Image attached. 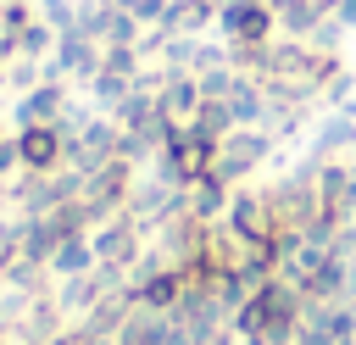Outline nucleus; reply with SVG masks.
<instances>
[{
    "instance_id": "1",
    "label": "nucleus",
    "mask_w": 356,
    "mask_h": 345,
    "mask_svg": "<svg viewBox=\"0 0 356 345\" xmlns=\"http://www.w3.org/2000/svg\"><path fill=\"white\" fill-rule=\"evenodd\" d=\"M228 323H234L239 339H295L300 323H306V295L289 278H267L234 306Z\"/></svg>"
},
{
    "instance_id": "2",
    "label": "nucleus",
    "mask_w": 356,
    "mask_h": 345,
    "mask_svg": "<svg viewBox=\"0 0 356 345\" xmlns=\"http://www.w3.org/2000/svg\"><path fill=\"white\" fill-rule=\"evenodd\" d=\"M217 145L222 139H211V134H200L195 122L189 128H167V139H161V156H156V167H161V178L167 184H195V178H206L211 167H217Z\"/></svg>"
},
{
    "instance_id": "3",
    "label": "nucleus",
    "mask_w": 356,
    "mask_h": 345,
    "mask_svg": "<svg viewBox=\"0 0 356 345\" xmlns=\"http://www.w3.org/2000/svg\"><path fill=\"white\" fill-rule=\"evenodd\" d=\"M273 150H278V139L267 134V128H234L222 145H217V178L228 184V189H245L267 161H273Z\"/></svg>"
},
{
    "instance_id": "4",
    "label": "nucleus",
    "mask_w": 356,
    "mask_h": 345,
    "mask_svg": "<svg viewBox=\"0 0 356 345\" xmlns=\"http://www.w3.org/2000/svg\"><path fill=\"white\" fill-rule=\"evenodd\" d=\"M145 228L128 217V211H117V217H106L100 228H89V245H95V262L100 267H117V273H134L139 262H145Z\"/></svg>"
},
{
    "instance_id": "5",
    "label": "nucleus",
    "mask_w": 356,
    "mask_h": 345,
    "mask_svg": "<svg viewBox=\"0 0 356 345\" xmlns=\"http://www.w3.org/2000/svg\"><path fill=\"white\" fill-rule=\"evenodd\" d=\"M217 33H222V45H267V39H278V11L267 0H222Z\"/></svg>"
},
{
    "instance_id": "6",
    "label": "nucleus",
    "mask_w": 356,
    "mask_h": 345,
    "mask_svg": "<svg viewBox=\"0 0 356 345\" xmlns=\"http://www.w3.org/2000/svg\"><path fill=\"white\" fill-rule=\"evenodd\" d=\"M67 111H72L67 83H61V78H44V83H33L28 95L11 100V128H33V122H56V128H61Z\"/></svg>"
},
{
    "instance_id": "7",
    "label": "nucleus",
    "mask_w": 356,
    "mask_h": 345,
    "mask_svg": "<svg viewBox=\"0 0 356 345\" xmlns=\"http://www.w3.org/2000/svg\"><path fill=\"white\" fill-rule=\"evenodd\" d=\"M17 150H22V172H61L67 167V134L56 122H33V128H11Z\"/></svg>"
},
{
    "instance_id": "8",
    "label": "nucleus",
    "mask_w": 356,
    "mask_h": 345,
    "mask_svg": "<svg viewBox=\"0 0 356 345\" xmlns=\"http://www.w3.org/2000/svg\"><path fill=\"white\" fill-rule=\"evenodd\" d=\"M228 184L217 178V172H206V178H195V184H184V211L189 217H200V223H222V211H228Z\"/></svg>"
},
{
    "instance_id": "9",
    "label": "nucleus",
    "mask_w": 356,
    "mask_h": 345,
    "mask_svg": "<svg viewBox=\"0 0 356 345\" xmlns=\"http://www.w3.org/2000/svg\"><path fill=\"white\" fill-rule=\"evenodd\" d=\"M100 262H95V245H89V234H67L61 245H56V256L44 262V273H56V278H83V273H95Z\"/></svg>"
},
{
    "instance_id": "10",
    "label": "nucleus",
    "mask_w": 356,
    "mask_h": 345,
    "mask_svg": "<svg viewBox=\"0 0 356 345\" xmlns=\"http://www.w3.org/2000/svg\"><path fill=\"white\" fill-rule=\"evenodd\" d=\"M167 6H172V0H122V11H134V17H139V22H145V28H156V22H161V11H167Z\"/></svg>"
}]
</instances>
